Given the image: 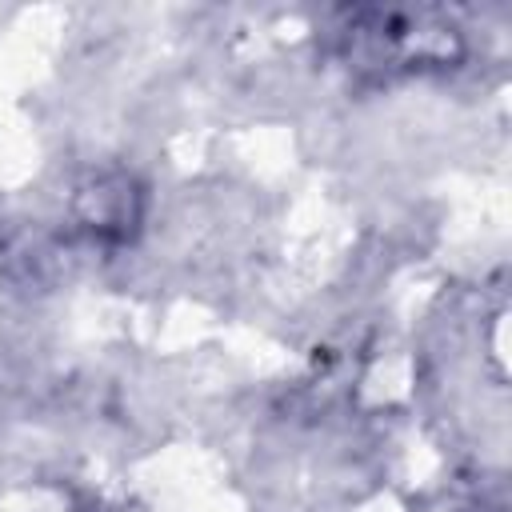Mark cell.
Segmentation results:
<instances>
[{
  "label": "cell",
  "instance_id": "obj_2",
  "mask_svg": "<svg viewBox=\"0 0 512 512\" xmlns=\"http://www.w3.org/2000/svg\"><path fill=\"white\" fill-rule=\"evenodd\" d=\"M76 224L80 232H88L100 244H124L136 236L140 228V212H144V196L140 184L124 172H104L96 180H88L76 192Z\"/></svg>",
  "mask_w": 512,
  "mask_h": 512
},
{
  "label": "cell",
  "instance_id": "obj_1",
  "mask_svg": "<svg viewBox=\"0 0 512 512\" xmlns=\"http://www.w3.org/2000/svg\"><path fill=\"white\" fill-rule=\"evenodd\" d=\"M332 40L336 56L368 80L440 72L464 56L460 28L436 8H344Z\"/></svg>",
  "mask_w": 512,
  "mask_h": 512
}]
</instances>
